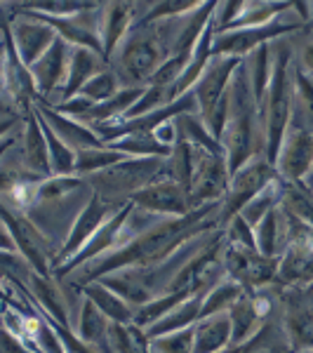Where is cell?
Listing matches in <instances>:
<instances>
[{
    "label": "cell",
    "mask_w": 313,
    "mask_h": 353,
    "mask_svg": "<svg viewBox=\"0 0 313 353\" xmlns=\"http://www.w3.org/2000/svg\"><path fill=\"white\" fill-rule=\"evenodd\" d=\"M12 5H14L17 17H14V21H10V24H3V31H8V36L14 45V52L21 59V64L31 68L50 48H52L59 36L54 33L52 26L41 21L36 14L21 10L19 3H12Z\"/></svg>",
    "instance_id": "9"
},
{
    "label": "cell",
    "mask_w": 313,
    "mask_h": 353,
    "mask_svg": "<svg viewBox=\"0 0 313 353\" xmlns=\"http://www.w3.org/2000/svg\"><path fill=\"white\" fill-rule=\"evenodd\" d=\"M290 128L313 132V83L292 64V118Z\"/></svg>",
    "instance_id": "27"
},
{
    "label": "cell",
    "mask_w": 313,
    "mask_h": 353,
    "mask_svg": "<svg viewBox=\"0 0 313 353\" xmlns=\"http://www.w3.org/2000/svg\"><path fill=\"white\" fill-rule=\"evenodd\" d=\"M254 241H257V250L264 257H283L290 243V221L283 205H278L273 212H269L259 221V226L254 229Z\"/></svg>",
    "instance_id": "20"
},
{
    "label": "cell",
    "mask_w": 313,
    "mask_h": 353,
    "mask_svg": "<svg viewBox=\"0 0 313 353\" xmlns=\"http://www.w3.org/2000/svg\"><path fill=\"white\" fill-rule=\"evenodd\" d=\"M128 161V156L116 149H111L109 144L101 146H92V149L78 151L76 156V174L83 176V179H90V176L104 172V170L113 168V165Z\"/></svg>",
    "instance_id": "31"
},
{
    "label": "cell",
    "mask_w": 313,
    "mask_h": 353,
    "mask_svg": "<svg viewBox=\"0 0 313 353\" xmlns=\"http://www.w3.org/2000/svg\"><path fill=\"white\" fill-rule=\"evenodd\" d=\"M292 8V3H276V0H245L238 12L236 19L231 21V26L226 31H243V28H259L266 26L276 19L278 14H283L285 10Z\"/></svg>",
    "instance_id": "26"
},
{
    "label": "cell",
    "mask_w": 313,
    "mask_h": 353,
    "mask_svg": "<svg viewBox=\"0 0 313 353\" xmlns=\"http://www.w3.org/2000/svg\"><path fill=\"white\" fill-rule=\"evenodd\" d=\"M278 261L273 257H264L259 250L238 248L224 241V264L226 276L238 281L245 290L271 288L278 281Z\"/></svg>",
    "instance_id": "10"
},
{
    "label": "cell",
    "mask_w": 313,
    "mask_h": 353,
    "mask_svg": "<svg viewBox=\"0 0 313 353\" xmlns=\"http://www.w3.org/2000/svg\"><path fill=\"white\" fill-rule=\"evenodd\" d=\"M181 299H186V294H181V292H170V294H163V297L151 299L149 304L134 309V325L149 330L151 325H156L170 309H174Z\"/></svg>",
    "instance_id": "37"
},
{
    "label": "cell",
    "mask_w": 313,
    "mask_h": 353,
    "mask_svg": "<svg viewBox=\"0 0 313 353\" xmlns=\"http://www.w3.org/2000/svg\"><path fill=\"white\" fill-rule=\"evenodd\" d=\"M219 353H243V346H229V349H224Z\"/></svg>",
    "instance_id": "48"
},
{
    "label": "cell",
    "mask_w": 313,
    "mask_h": 353,
    "mask_svg": "<svg viewBox=\"0 0 313 353\" xmlns=\"http://www.w3.org/2000/svg\"><path fill=\"white\" fill-rule=\"evenodd\" d=\"M21 8L45 17H73L92 8V3H21Z\"/></svg>",
    "instance_id": "41"
},
{
    "label": "cell",
    "mask_w": 313,
    "mask_h": 353,
    "mask_svg": "<svg viewBox=\"0 0 313 353\" xmlns=\"http://www.w3.org/2000/svg\"><path fill=\"white\" fill-rule=\"evenodd\" d=\"M301 294H304L306 304H309V309L313 311V283H311V285H306V288H301Z\"/></svg>",
    "instance_id": "46"
},
{
    "label": "cell",
    "mask_w": 313,
    "mask_h": 353,
    "mask_svg": "<svg viewBox=\"0 0 313 353\" xmlns=\"http://www.w3.org/2000/svg\"><path fill=\"white\" fill-rule=\"evenodd\" d=\"M250 85H252L254 99H257L259 109L264 106V99L269 94V85L273 78V66H276V54H273V43L261 45L259 50H254L252 54L245 57Z\"/></svg>",
    "instance_id": "25"
},
{
    "label": "cell",
    "mask_w": 313,
    "mask_h": 353,
    "mask_svg": "<svg viewBox=\"0 0 313 353\" xmlns=\"http://www.w3.org/2000/svg\"><path fill=\"white\" fill-rule=\"evenodd\" d=\"M278 179V172L273 168V163L261 153V156H254L252 161L245 163L243 168H238L236 172H231V181H229V193L221 201L219 208V221L221 226L229 224V221L241 214V210L257 196L259 191H264L271 181Z\"/></svg>",
    "instance_id": "8"
},
{
    "label": "cell",
    "mask_w": 313,
    "mask_h": 353,
    "mask_svg": "<svg viewBox=\"0 0 313 353\" xmlns=\"http://www.w3.org/2000/svg\"><path fill=\"white\" fill-rule=\"evenodd\" d=\"M130 203L146 210V212L156 214V217H165V219L186 217V214L193 212L189 191L172 179L153 181L146 189L137 191L134 196L130 198Z\"/></svg>",
    "instance_id": "13"
},
{
    "label": "cell",
    "mask_w": 313,
    "mask_h": 353,
    "mask_svg": "<svg viewBox=\"0 0 313 353\" xmlns=\"http://www.w3.org/2000/svg\"><path fill=\"white\" fill-rule=\"evenodd\" d=\"M123 90V83L121 78L116 76V71L109 66L104 73H99V76H94L92 81H90L85 88L81 90V97H85L88 101H92V104H104V101L113 99L118 92Z\"/></svg>",
    "instance_id": "36"
},
{
    "label": "cell",
    "mask_w": 313,
    "mask_h": 353,
    "mask_svg": "<svg viewBox=\"0 0 313 353\" xmlns=\"http://www.w3.org/2000/svg\"><path fill=\"white\" fill-rule=\"evenodd\" d=\"M313 283V250L299 243H287L285 252L278 261V281L281 288H306Z\"/></svg>",
    "instance_id": "19"
},
{
    "label": "cell",
    "mask_w": 313,
    "mask_h": 353,
    "mask_svg": "<svg viewBox=\"0 0 313 353\" xmlns=\"http://www.w3.org/2000/svg\"><path fill=\"white\" fill-rule=\"evenodd\" d=\"M149 3H104L101 8V50L111 59L130 28L146 17Z\"/></svg>",
    "instance_id": "16"
},
{
    "label": "cell",
    "mask_w": 313,
    "mask_h": 353,
    "mask_svg": "<svg viewBox=\"0 0 313 353\" xmlns=\"http://www.w3.org/2000/svg\"><path fill=\"white\" fill-rule=\"evenodd\" d=\"M109 66L111 64H109V59H106L104 54L94 52V50H88V48H73L71 66H68V78H66L64 90H61L59 106L64 104V101L81 94V90L85 88V85L92 81L94 76L104 73Z\"/></svg>",
    "instance_id": "18"
},
{
    "label": "cell",
    "mask_w": 313,
    "mask_h": 353,
    "mask_svg": "<svg viewBox=\"0 0 313 353\" xmlns=\"http://www.w3.org/2000/svg\"><path fill=\"white\" fill-rule=\"evenodd\" d=\"M186 141V139H184ZM191 181L189 198L193 210L205 205H217L229 193L231 168L221 151H210L205 146L191 144Z\"/></svg>",
    "instance_id": "5"
},
{
    "label": "cell",
    "mask_w": 313,
    "mask_h": 353,
    "mask_svg": "<svg viewBox=\"0 0 313 353\" xmlns=\"http://www.w3.org/2000/svg\"><path fill=\"white\" fill-rule=\"evenodd\" d=\"M301 184H304V186H306V189H309V191L313 193V170H311V172H309V176H306V179H304V181H301Z\"/></svg>",
    "instance_id": "47"
},
{
    "label": "cell",
    "mask_w": 313,
    "mask_h": 353,
    "mask_svg": "<svg viewBox=\"0 0 313 353\" xmlns=\"http://www.w3.org/2000/svg\"><path fill=\"white\" fill-rule=\"evenodd\" d=\"M196 353H219L233 346V330L229 313L201 318L196 323Z\"/></svg>",
    "instance_id": "21"
},
{
    "label": "cell",
    "mask_w": 313,
    "mask_h": 353,
    "mask_svg": "<svg viewBox=\"0 0 313 353\" xmlns=\"http://www.w3.org/2000/svg\"><path fill=\"white\" fill-rule=\"evenodd\" d=\"M101 353H113V351L109 349V346H106V349H101Z\"/></svg>",
    "instance_id": "49"
},
{
    "label": "cell",
    "mask_w": 313,
    "mask_h": 353,
    "mask_svg": "<svg viewBox=\"0 0 313 353\" xmlns=\"http://www.w3.org/2000/svg\"><path fill=\"white\" fill-rule=\"evenodd\" d=\"M292 43H294V66L309 81H313V36H309V33H297V36H292Z\"/></svg>",
    "instance_id": "42"
},
{
    "label": "cell",
    "mask_w": 313,
    "mask_h": 353,
    "mask_svg": "<svg viewBox=\"0 0 313 353\" xmlns=\"http://www.w3.org/2000/svg\"><path fill=\"white\" fill-rule=\"evenodd\" d=\"M71 52H73L71 45L61 41V38H57L52 48L28 68L33 76V83H36L38 104H48L54 106V109L59 106L61 90L66 85L68 66H71Z\"/></svg>",
    "instance_id": "11"
},
{
    "label": "cell",
    "mask_w": 313,
    "mask_h": 353,
    "mask_svg": "<svg viewBox=\"0 0 313 353\" xmlns=\"http://www.w3.org/2000/svg\"><path fill=\"white\" fill-rule=\"evenodd\" d=\"M224 231V241L231 245H238V248H250V250H257V241H254V229L248 224L241 214H236L229 224L221 226Z\"/></svg>",
    "instance_id": "40"
},
{
    "label": "cell",
    "mask_w": 313,
    "mask_h": 353,
    "mask_svg": "<svg viewBox=\"0 0 313 353\" xmlns=\"http://www.w3.org/2000/svg\"><path fill=\"white\" fill-rule=\"evenodd\" d=\"M36 111L41 113L43 121L52 128V132L59 137L66 146H71L76 153L104 144V141L99 139V134H97L88 123L78 121V118H73V116H66V113L57 111L54 106L36 104Z\"/></svg>",
    "instance_id": "17"
},
{
    "label": "cell",
    "mask_w": 313,
    "mask_h": 353,
    "mask_svg": "<svg viewBox=\"0 0 313 353\" xmlns=\"http://www.w3.org/2000/svg\"><path fill=\"white\" fill-rule=\"evenodd\" d=\"M273 168H276L278 176L287 184L304 181L313 170V132L290 128Z\"/></svg>",
    "instance_id": "15"
},
{
    "label": "cell",
    "mask_w": 313,
    "mask_h": 353,
    "mask_svg": "<svg viewBox=\"0 0 313 353\" xmlns=\"http://www.w3.org/2000/svg\"><path fill=\"white\" fill-rule=\"evenodd\" d=\"M226 278L224 264V231H219L201 252L184 266L174 278L170 292H181L186 297H205L219 281Z\"/></svg>",
    "instance_id": "6"
},
{
    "label": "cell",
    "mask_w": 313,
    "mask_h": 353,
    "mask_svg": "<svg viewBox=\"0 0 313 353\" xmlns=\"http://www.w3.org/2000/svg\"><path fill=\"white\" fill-rule=\"evenodd\" d=\"M283 191H285V181L278 176L276 181H271L264 191H259L257 196H254L252 201H250L245 208L241 210V217L245 219L252 229H257L259 221L283 203Z\"/></svg>",
    "instance_id": "32"
},
{
    "label": "cell",
    "mask_w": 313,
    "mask_h": 353,
    "mask_svg": "<svg viewBox=\"0 0 313 353\" xmlns=\"http://www.w3.org/2000/svg\"><path fill=\"white\" fill-rule=\"evenodd\" d=\"M41 116V113H38ZM43 123V130H45V139H48V151H50V165H52V174L54 176H71L76 174V156L78 153L71 149V146H66L64 141L59 139L52 128H50L48 123L41 118Z\"/></svg>",
    "instance_id": "34"
},
{
    "label": "cell",
    "mask_w": 313,
    "mask_h": 353,
    "mask_svg": "<svg viewBox=\"0 0 313 353\" xmlns=\"http://www.w3.org/2000/svg\"><path fill=\"white\" fill-rule=\"evenodd\" d=\"M245 292H248V290L243 288L241 283L226 276L224 281H219L217 285H214L203 297V318L217 316V313H229L231 306L236 304V301L241 299Z\"/></svg>",
    "instance_id": "33"
},
{
    "label": "cell",
    "mask_w": 313,
    "mask_h": 353,
    "mask_svg": "<svg viewBox=\"0 0 313 353\" xmlns=\"http://www.w3.org/2000/svg\"><path fill=\"white\" fill-rule=\"evenodd\" d=\"M158 179H168V158H128L104 172L90 176L97 196L113 203H130L137 191Z\"/></svg>",
    "instance_id": "3"
},
{
    "label": "cell",
    "mask_w": 313,
    "mask_h": 353,
    "mask_svg": "<svg viewBox=\"0 0 313 353\" xmlns=\"http://www.w3.org/2000/svg\"><path fill=\"white\" fill-rule=\"evenodd\" d=\"M281 205L290 217L313 226V193L306 189L301 181L299 184H287L285 181V191H283Z\"/></svg>",
    "instance_id": "35"
},
{
    "label": "cell",
    "mask_w": 313,
    "mask_h": 353,
    "mask_svg": "<svg viewBox=\"0 0 313 353\" xmlns=\"http://www.w3.org/2000/svg\"><path fill=\"white\" fill-rule=\"evenodd\" d=\"M83 294L92 299L97 309L104 313L111 323H134V309L125 301L121 294H116L111 288H106L101 281H92L83 285Z\"/></svg>",
    "instance_id": "24"
},
{
    "label": "cell",
    "mask_w": 313,
    "mask_h": 353,
    "mask_svg": "<svg viewBox=\"0 0 313 353\" xmlns=\"http://www.w3.org/2000/svg\"><path fill=\"white\" fill-rule=\"evenodd\" d=\"M243 353H294L281 318H271L248 344H243Z\"/></svg>",
    "instance_id": "28"
},
{
    "label": "cell",
    "mask_w": 313,
    "mask_h": 353,
    "mask_svg": "<svg viewBox=\"0 0 313 353\" xmlns=\"http://www.w3.org/2000/svg\"><path fill=\"white\" fill-rule=\"evenodd\" d=\"M3 353H41V351L28 344V341L19 339L17 334L3 330Z\"/></svg>",
    "instance_id": "44"
},
{
    "label": "cell",
    "mask_w": 313,
    "mask_h": 353,
    "mask_svg": "<svg viewBox=\"0 0 313 353\" xmlns=\"http://www.w3.org/2000/svg\"><path fill=\"white\" fill-rule=\"evenodd\" d=\"M219 208L217 205H205V208H196L191 214L177 219H161L153 224L149 231L134 238L125 248L116 250V252L106 254L101 259H94L90 264L78 266L61 281H71L73 285H88L92 281H99L101 276L121 269H134V266H156L163 264L165 259L172 257L177 250L184 248L193 238L203 236L208 231L221 229L219 221Z\"/></svg>",
    "instance_id": "1"
},
{
    "label": "cell",
    "mask_w": 313,
    "mask_h": 353,
    "mask_svg": "<svg viewBox=\"0 0 313 353\" xmlns=\"http://www.w3.org/2000/svg\"><path fill=\"white\" fill-rule=\"evenodd\" d=\"M111 149L125 153L128 158H168L174 149H168L153 132H132L111 141Z\"/></svg>",
    "instance_id": "30"
},
{
    "label": "cell",
    "mask_w": 313,
    "mask_h": 353,
    "mask_svg": "<svg viewBox=\"0 0 313 353\" xmlns=\"http://www.w3.org/2000/svg\"><path fill=\"white\" fill-rule=\"evenodd\" d=\"M109 330H111V321L104 316L92 299L85 297L81 313H78V323L73 332L81 337L85 344L94 346V349H106L109 346Z\"/></svg>",
    "instance_id": "23"
},
{
    "label": "cell",
    "mask_w": 313,
    "mask_h": 353,
    "mask_svg": "<svg viewBox=\"0 0 313 353\" xmlns=\"http://www.w3.org/2000/svg\"><path fill=\"white\" fill-rule=\"evenodd\" d=\"M201 8V3H189V0H172V3H149L146 17L141 21H163L174 19V17L191 14L193 10Z\"/></svg>",
    "instance_id": "39"
},
{
    "label": "cell",
    "mask_w": 313,
    "mask_h": 353,
    "mask_svg": "<svg viewBox=\"0 0 313 353\" xmlns=\"http://www.w3.org/2000/svg\"><path fill=\"white\" fill-rule=\"evenodd\" d=\"M203 318V297H186L181 299L174 309H170L156 325L146 330V334L153 337H161V334L179 332V330H189L196 325Z\"/></svg>",
    "instance_id": "22"
},
{
    "label": "cell",
    "mask_w": 313,
    "mask_h": 353,
    "mask_svg": "<svg viewBox=\"0 0 313 353\" xmlns=\"http://www.w3.org/2000/svg\"><path fill=\"white\" fill-rule=\"evenodd\" d=\"M54 327H57V332H59L61 341H64L66 353H101L99 349H94V346L85 344V341L78 337V334L73 332V330L61 327V325H57V323H54Z\"/></svg>",
    "instance_id": "43"
},
{
    "label": "cell",
    "mask_w": 313,
    "mask_h": 353,
    "mask_svg": "<svg viewBox=\"0 0 313 353\" xmlns=\"http://www.w3.org/2000/svg\"><path fill=\"white\" fill-rule=\"evenodd\" d=\"M193 327L153 337L151 339L153 353H196V330Z\"/></svg>",
    "instance_id": "38"
},
{
    "label": "cell",
    "mask_w": 313,
    "mask_h": 353,
    "mask_svg": "<svg viewBox=\"0 0 313 353\" xmlns=\"http://www.w3.org/2000/svg\"><path fill=\"white\" fill-rule=\"evenodd\" d=\"M125 205H128V203H113V201H106V198L92 193V198H90L88 205L81 210L76 224H73L71 233H68V238H66L64 248H61L59 257H57V269H59V266H64L68 259L76 257L85 245L92 241L94 233L99 231L101 226H104L106 221H109L113 214L118 212V210L125 208Z\"/></svg>",
    "instance_id": "12"
},
{
    "label": "cell",
    "mask_w": 313,
    "mask_h": 353,
    "mask_svg": "<svg viewBox=\"0 0 313 353\" xmlns=\"http://www.w3.org/2000/svg\"><path fill=\"white\" fill-rule=\"evenodd\" d=\"M299 12L301 17H304V33H309V36H313V3H297Z\"/></svg>",
    "instance_id": "45"
},
{
    "label": "cell",
    "mask_w": 313,
    "mask_h": 353,
    "mask_svg": "<svg viewBox=\"0 0 313 353\" xmlns=\"http://www.w3.org/2000/svg\"><path fill=\"white\" fill-rule=\"evenodd\" d=\"M304 17H301L297 3H292V8L285 10L283 14H278L271 24L259 26V28H243V31H221L214 38L212 52L219 57H236V59H245L259 50L261 45L276 43L281 38L297 36L304 33Z\"/></svg>",
    "instance_id": "4"
},
{
    "label": "cell",
    "mask_w": 313,
    "mask_h": 353,
    "mask_svg": "<svg viewBox=\"0 0 313 353\" xmlns=\"http://www.w3.org/2000/svg\"><path fill=\"white\" fill-rule=\"evenodd\" d=\"M229 121H226L224 134H221V151L229 163L231 172L243 168L252 161L254 156H266V141H264V118L261 109L254 99L252 85H250L245 59L233 73V81L229 88Z\"/></svg>",
    "instance_id": "2"
},
{
    "label": "cell",
    "mask_w": 313,
    "mask_h": 353,
    "mask_svg": "<svg viewBox=\"0 0 313 353\" xmlns=\"http://www.w3.org/2000/svg\"><path fill=\"white\" fill-rule=\"evenodd\" d=\"M3 226H8L17 243V252L24 257L31 269L41 276L52 278L57 271V250L43 236V231L24 212L3 205Z\"/></svg>",
    "instance_id": "7"
},
{
    "label": "cell",
    "mask_w": 313,
    "mask_h": 353,
    "mask_svg": "<svg viewBox=\"0 0 313 353\" xmlns=\"http://www.w3.org/2000/svg\"><path fill=\"white\" fill-rule=\"evenodd\" d=\"M109 349L113 353H153L151 337L134 323H111Z\"/></svg>",
    "instance_id": "29"
},
{
    "label": "cell",
    "mask_w": 313,
    "mask_h": 353,
    "mask_svg": "<svg viewBox=\"0 0 313 353\" xmlns=\"http://www.w3.org/2000/svg\"><path fill=\"white\" fill-rule=\"evenodd\" d=\"M243 59H236V57H219L214 54L210 59L208 68L203 71V76L198 78L196 85L191 88V92L196 94L198 101V116L208 118L210 113L217 109V104L224 99V94L229 92L233 73L241 66Z\"/></svg>",
    "instance_id": "14"
}]
</instances>
